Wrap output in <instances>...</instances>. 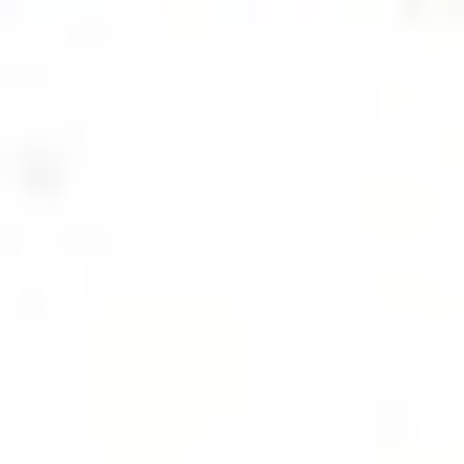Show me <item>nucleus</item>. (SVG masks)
<instances>
[]
</instances>
